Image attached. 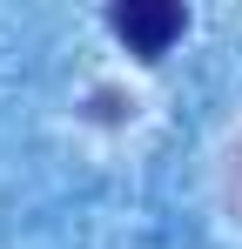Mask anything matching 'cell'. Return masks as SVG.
<instances>
[{"label":"cell","instance_id":"cell-1","mask_svg":"<svg viewBox=\"0 0 242 249\" xmlns=\"http://www.w3.org/2000/svg\"><path fill=\"white\" fill-rule=\"evenodd\" d=\"M115 34L135 47V54L155 61V54H168V41L182 34V7H175V0H128V7H115Z\"/></svg>","mask_w":242,"mask_h":249}]
</instances>
